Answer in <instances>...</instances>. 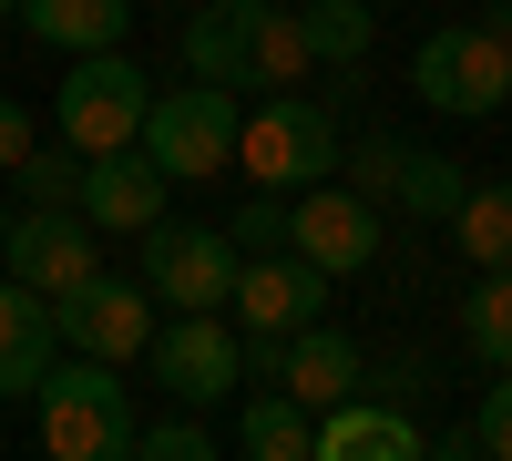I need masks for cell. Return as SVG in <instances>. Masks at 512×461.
I'll use <instances>...</instances> for the list:
<instances>
[{"label":"cell","instance_id":"cell-1","mask_svg":"<svg viewBox=\"0 0 512 461\" xmlns=\"http://www.w3.org/2000/svg\"><path fill=\"white\" fill-rule=\"evenodd\" d=\"M31 400H41V451L52 461H134L144 410H134V390H123V359L62 349L52 369H41Z\"/></svg>","mask_w":512,"mask_h":461},{"label":"cell","instance_id":"cell-2","mask_svg":"<svg viewBox=\"0 0 512 461\" xmlns=\"http://www.w3.org/2000/svg\"><path fill=\"white\" fill-rule=\"evenodd\" d=\"M338 144H349L338 113L308 103L297 82H277V93H256L236 113V164H246V185H267V195H297V185L338 175Z\"/></svg>","mask_w":512,"mask_h":461},{"label":"cell","instance_id":"cell-3","mask_svg":"<svg viewBox=\"0 0 512 461\" xmlns=\"http://www.w3.org/2000/svg\"><path fill=\"white\" fill-rule=\"evenodd\" d=\"M410 103L441 113V123H482V113H502V103H512V41H502L482 11L420 31V52H410Z\"/></svg>","mask_w":512,"mask_h":461},{"label":"cell","instance_id":"cell-4","mask_svg":"<svg viewBox=\"0 0 512 461\" xmlns=\"http://www.w3.org/2000/svg\"><path fill=\"white\" fill-rule=\"evenodd\" d=\"M144 369H154V390L175 400V410H205V421H216V410L246 390V369H236V328L216 318V308H175L144 339Z\"/></svg>","mask_w":512,"mask_h":461},{"label":"cell","instance_id":"cell-5","mask_svg":"<svg viewBox=\"0 0 512 461\" xmlns=\"http://www.w3.org/2000/svg\"><path fill=\"white\" fill-rule=\"evenodd\" d=\"M236 113H246V93H226V82H185V93H154L144 103V134L134 144L175 185H205V175H226V154H236Z\"/></svg>","mask_w":512,"mask_h":461},{"label":"cell","instance_id":"cell-6","mask_svg":"<svg viewBox=\"0 0 512 461\" xmlns=\"http://www.w3.org/2000/svg\"><path fill=\"white\" fill-rule=\"evenodd\" d=\"M379 236H390V205H369L359 185H338V175H318V185L287 195V246L318 277H359L379 257Z\"/></svg>","mask_w":512,"mask_h":461},{"label":"cell","instance_id":"cell-7","mask_svg":"<svg viewBox=\"0 0 512 461\" xmlns=\"http://www.w3.org/2000/svg\"><path fill=\"white\" fill-rule=\"evenodd\" d=\"M144 62H123V52H72V72H62V144L72 154H113V144H134L144 134Z\"/></svg>","mask_w":512,"mask_h":461},{"label":"cell","instance_id":"cell-8","mask_svg":"<svg viewBox=\"0 0 512 461\" xmlns=\"http://www.w3.org/2000/svg\"><path fill=\"white\" fill-rule=\"evenodd\" d=\"M103 267V236L72 216V205H11V236H0V277H21L31 298H72L82 277Z\"/></svg>","mask_w":512,"mask_h":461},{"label":"cell","instance_id":"cell-9","mask_svg":"<svg viewBox=\"0 0 512 461\" xmlns=\"http://www.w3.org/2000/svg\"><path fill=\"white\" fill-rule=\"evenodd\" d=\"M144 287H154V308H226V287H236V236H226V226H175V216H154V226H144Z\"/></svg>","mask_w":512,"mask_h":461},{"label":"cell","instance_id":"cell-10","mask_svg":"<svg viewBox=\"0 0 512 461\" xmlns=\"http://www.w3.org/2000/svg\"><path fill=\"white\" fill-rule=\"evenodd\" d=\"M164 195H175V175L144 154V144H113V154H82V195H72V216L93 226V236H144L164 216Z\"/></svg>","mask_w":512,"mask_h":461},{"label":"cell","instance_id":"cell-11","mask_svg":"<svg viewBox=\"0 0 512 461\" xmlns=\"http://www.w3.org/2000/svg\"><path fill=\"white\" fill-rule=\"evenodd\" d=\"M52 318H62V349H82V359H144V339H154L144 277H103V267L72 298H52Z\"/></svg>","mask_w":512,"mask_h":461},{"label":"cell","instance_id":"cell-12","mask_svg":"<svg viewBox=\"0 0 512 461\" xmlns=\"http://www.w3.org/2000/svg\"><path fill=\"white\" fill-rule=\"evenodd\" d=\"M328 287L338 277H318L297 246H267V257H236V287H226V308H236V328H308L318 308H328Z\"/></svg>","mask_w":512,"mask_h":461},{"label":"cell","instance_id":"cell-13","mask_svg":"<svg viewBox=\"0 0 512 461\" xmlns=\"http://www.w3.org/2000/svg\"><path fill=\"white\" fill-rule=\"evenodd\" d=\"M420 451H431V431H420L400 400H379V390L328 400L318 431H308V461H420Z\"/></svg>","mask_w":512,"mask_h":461},{"label":"cell","instance_id":"cell-14","mask_svg":"<svg viewBox=\"0 0 512 461\" xmlns=\"http://www.w3.org/2000/svg\"><path fill=\"white\" fill-rule=\"evenodd\" d=\"M52 359H62V318H52V298H31L21 277H0V400H31Z\"/></svg>","mask_w":512,"mask_h":461},{"label":"cell","instance_id":"cell-15","mask_svg":"<svg viewBox=\"0 0 512 461\" xmlns=\"http://www.w3.org/2000/svg\"><path fill=\"white\" fill-rule=\"evenodd\" d=\"M359 380H369V349L349 339V328H328V318L287 328V369H277V390H297L308 410H328V400H349Z\"/></svg>","mask_w":512,"mask_h":461},{"label":"cell","instance_id":"cell-16","mask_svg":"<svg viewBox=\"0 0 512 461\" xmlns=\"http://www.w3.org/2000/svg\"><path fill=\"white\" fill-rule=\"evenodd\" d=\"M11 21L41 41V52H123L134 41V0H11Z\"/></svg>","mask_w":512,"mask_h":461},{"label":"cell","instance_id":"cell-17","mask_svg":"<svg viewBox=\"0 0 512 461\" xmlns=\"http://www.w3.org/2000/svg\"><path fill=\"white\" fill-rule=\"evenodd\" d=\"M246 31H256V0H205V11L185 21V82L246 93Z\"/></svg>","mask_w":512,"mask_h":461},{"label":"cell","instance_id":"cell-18","mask_svg":"<svg viewBox=\"0 0 512 461\" xmlns=\"http://www.w3.org/2000/svg\"><path fill=\"white\" fill-rule=\"evenodd\" d=\"M308 431H318V410L297 390H277V380L236 400V451L246 461H308Z\"/></svg>","mask_w":512,"mask_h":461},{"label":"cell","instance_id":"cell-19","mask_svg":"<svg viewBox=\"0 0 512 461\" xmlns=\"http://www.w3.org/2000/svg\"><path fill=\"white\" fill-rule=\"evenodd\" d=\"M451 246H461V267H512V175H492V185H461V205H451Z\"/></svg>","mask_w":512,"mask_h":461},{"label":"cell","instance_id":"cell-20","mask_svg":"<svg viewBox=\"0 0 512 461\" xmlns=\"http://www.w3.org/2000/svg\"><path fill=\"white\" fill-rule=\"evenodd\" d=\"M277 82H308V31H297V0H256V31H246V93H277Z\"/></svg>","mask_w":512,"mask_h":461},{"label":"cell","instance_id":"cell-21","mask_svg":"<svg viewBox=\"0 0 512 461\" xmlns=\"http://www.w3.org/2000/svg\"><path fill=\"white\" fill-rule=\"evenodd\" d=\"M461 164L441 154V144H400V185H390V216H420V226H441L451 205H461Z\"/></svg>","mask_w":512,"mask_h":461},{"label":"cell","instance_id":"cell-22","mask_svg":"<svg viewBox=\"0 0 512 461\" xmlns=\"http://www.w3.org/2000/svg\"><path fill=\"white\" fill-rule=\"evenodd\" d=\"M297 31H308V62H369V41H379V11L369 0H297Z\"/></svg>","mask_w":512,"mask_h":461},{"label":"cell","instance_id":"cell-23","mask_svg":"<svg viewBox=\"0 0 512 461\" xmlns=\"http://www.w3.org/2000/svg\"><path fill=\"white\" fill-rule=\"evenodd\" d=\"M461 339H472V359H482V369H512V267H472Z\"/></svg>","mask_w":512,"mask_h":461},{"label":"cell","instance_id":"cell-24","mask_svg":"<svg viewBox=\"0 0 512 461\" xmlns=\"http://www.w3.org/2000/svg\"><path fill=\"white\" fill-rule=\"evenodd\" d=\"M82 195V154L72 144H31L11 164V205H72Z\"/></svg>","mask_w":512,"mask_h":461},{"label":"cell","instance_id":"cell-25","mask_svg":"<svg viewBox=\"0 0 512 461\" xmlns=\"http://www.w3.org/2000/svg\"><path fill=\"white\" fill-rule=\"evenodd\" d=\"M216 451H226V431L205 410H164V421L134 431V461H216Z\"/></svg>","mask_w":512,"mask_h":461},{"label":"cell","instance_id":"cell-26","mask_svg":"<svg viewBox=\"0 0 512 461\" xmlns=\"http://www.w3.org/2000/svg\"><path fill=\"white\" fill-rule=\"evenodd\" d=\"M461 451H482V461H512V369H492V390L472 400V421H461Z\"/></svg>","mask_w":512,"mask_h":461},{"label":"cell","instance_id":"cell-27","mask_svg":"<svg viewBox=\"0 0 512 461\" xmlns=\"http://www.w3.org/2000/svg\"><path fill=\"white\" fill-rule=\"evenodd\" d=\"M338 164H349L338 185H359L369 205H390V185H400V134H359V144H338Z\"/></svg>","mask_w":512,"mask_h":461},{"label":"cell","instance_id":"cell-28","mask_svg":"<svg viewBox=\"0 0 512 461\" xmlns=\"http://www.w3.org/2000/svg\"><path fill=\"white\" fill-rule=\"evenodd\" d=\"M216 226L236 236V257H267V246H287V195H267V185H256L236 216H216Z\"/></svg>","mask_w":512,"mask_h":461},{"label":"cell","instance_id":"cell-29","mask_svg":"<svg viewBox=\"0 0 512 461\" xmlns=\"http://www.w3.org/2000/svg\"><path fill=\"white\" fill-rule=\"evenodd\" d=\"M41 144V123H31V103H11V93H0V175H11V164Z\"/></svg>","mask_w":512,"mask_h":461},{"label":"cell","instance_id":"cell-30","mask_svg":"<svg viewBox=\"0 0 512 461\" xmlns=\"http://www.w3.org/2000/svg\"><path fill=\"white\" fill-rule=\"evenodd\" d=\"M369 11H410V0H369Z\"/></svg>","mask_w":512,"mask_h":461},{"label":"cell","instance_id":"cell-31","mask_svg":"<svg viewBox=\"0 0 512 461\" xmlns=\"http://www.w3.org/2000/svg\"><path fill=\"white\" fill-rule=\"evenodd\" d=\"M0 236H11V195H0Z\"/></svg>","mask_w":512,"mask_h":461},{"label":"cell","instance_id":"cell-32","mask_svg":"<svg viewBox=\"0 0 512 461\" xmlns=\"http://www.w3.org/2000/svg\"><path fill=\"white\" fill-rule=\"evenodd\" d=\"M0 21H11V0H0Z\"/></svg>","mask_w":512,"mask_h":461}]
</instances>
